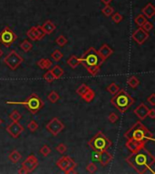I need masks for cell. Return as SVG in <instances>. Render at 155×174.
<instances>
[{
    "label": "cell",
    "mask_w": 155,
    "mask_h": 174,
    "mask_svg": "<svg viewBox=\"0 0 155 174\" xmlns=\"http://www.w3.org/2000/svg\"><path fill=\"white\" fill-rule=\"evenodd\" d=\"M125 161L139 174L146 173L149 170H152V167L155 163L154 156L146 150L145 147L132 152L126 158Z\"/></svg>",
    "instance_id": "obj_1"
},
{
    "label": "cell",
    "mask_w": 155,
    "mask_h": 174,
    "mask_svg": "<svg viewBox=\"0 0 155 174\" xmlns=\"http://www.w3.org/2000/svg\"><path fill=\"white\" fill-rule=\"evenodd\" d=\"M80 65H83L88 73L92 76H96L99 74L100 68L104 63L103 58L100 56L97 50L94 47H90L87 51L79 58Z\"/></svg>",
    "instance_id": "obj_2"
},
{
    "label": "cell",
    "mask_w": 155,
    "mask_h": 174,
    "mask_svg": "<svg viewBox=\"0 0 155 174\" xmlns=\"http://www.w3.org/2000/svg\"><path fill=\"white\" fill-rule=\"evenodd\" d=\"M124 137L127 140L132 139L140 142L154 141L153 134L141 123V121L137 122L135 124L132 126L124 133Z\"/></svg>",
    "instance_id": "obj_3"
},
{
    "label": "cell",
    "mask_w": 155,
    "mask_h": 174,
    "mask_svg": "<svg viewBox=\"0 0 155 174\" xmlns=\"http://www.w3.org/2000/svg\"><path fill=\"white\" fill-rule=\"evenodd\" d=\"M111 103L120 113L124 114L126 111L134 104V99L125 90L121 89L111 99Z\"/></svg>",
    "instance_id": "obj_4"
},
{
    "label": "cell",
    "mask_w": 155,
    "mask_h": 174,
    "mask_svg": "<svg viewBox=\"0 0 155 174\" xmlns=\"http://www.w3.org/2000/svg\"><path fill=\"white\" fill-rule=\"evenodd\" d=\"M7 104H15V105H23L25 106L31 114H36L39 111L45 106L44 101L36 94H31L27 98L26 101L23 102H7Z\"/></svg>",
    "instance_id": "obj_5"
},
{
    "label": "cell",
    "mask_w": 155,
    "mask_h": 174,
    "mask_svg": "<svg viewBox=\"0 0 155 174\" xmlns=\"http://www.w3.org/2000/svg\"><path fill=\"white\" fill-rule=\"evenodd\" d=\"M113 144V143L104 135L102 132L97 133L93 138L88 142L89 147L95 152H101L103 151H107Z\"/></svg>",
    "instance_id": "obj_6"
},
{
    "label": "cell",
    "mask_w": 155,
    "mask_h": 174,
    "mask_svg": "<svg viewBox=\"0 0 155 174\" xmlns=\"http://www.w3.org/2000/svg\"><path fill=\"white\" fill-rule=\"evenodd\" d=\"M23 61H24L23 57L15 50H11L9 54L4 59V63L12 71H15L19 67V65L23 63Z\"/></svg>",
    "instance_id": "obj_7"
},
{
    "label": "cell",
    "mask_w": 155,
    "mask_h": 174,
    "mask_svg": "<svg viewBox=\"0 0 155 174\" xmlns=\"http://www.w3.org/2000/svg\"><path fill=\"white\" fill-rule=\"evenodd\" d=\"M17 39V36L7 26L5 27V28L0 32V43L3 44L6 47L11 46L16 42Z\"/></svg>",
    "instance_id": "obj_8"
},
{
    "label": "cell",
    "mask_w": 155,
    "mask_h": 174,
    "mask_svg": "<svg viewBox=\"0 0 155 174\" xmlns=\"http://www.w3.org/2000/svg\"><path fill=\"white\" fill-rule=\"evenodd\" d=\"M46 128L52 135L57 136L65 129V124L59 120L57 117H54L46 125Z\"/></svg>",
    "instance_id": "obj_9"
},
{
    "label": "cell",
    "mask_w": 155,
    "mask_h": 174,
    "mask_svg": "<svg viewBox=\"0 0 155 174\" xmlns=\"http://www.w3.org/2000/svg\"><path fill=\"white\" fill-rule=\"evenodd\" d=\"M150 37V35L148 32H146L143 27H139L132 35V39L135 41L139 46H142L145 43V41Z\"/></svg>",
    "instance_id": "obj_10"
},
{
    "label": "cell",
    "mask_w": 155,
    "mask_h": 174,
    "mask_svg": "<svg viewBox=\"0 0 155 174\" xmlns=\"http://www.w3.org/2000/svg\"><path fill=\"white\" fill-rule=\"evenodd\" d=\"M39 164L38 159L36 157V155L34 154H30L23 162H22V167H24L27 172H34Z\"/></svg>",
    "instance_id": "obj_11"
},
{
    "label": "cell",
    "mask_w": 155,
    "mask_h": 174,
    "mask_svg": "<svg viewBox=\"0 0 155 174\" xmlns=\"http://www.w3.org/2000/svg\"><path fill=\"white\" fill-rule=\"evenodd\" d=\"M6 130L14 139H17L25 129L18 122H12L10 124L7 126Z\"/></svg>",
    "instance_id": "obj_12"
},
{
    "label": "cell",
    "mask_w": 155,
    "mask_h": 174,
    "mask_svg": "<svg viewBox=\"0 0 155 174\" xmlns=\"http://www.w3.org/2000/svg\"><path fill=\"white\" fill-rule=\"evenodd\" d=\"M27 36L29 37L32 41H39L45 37L46 34L43 31V29L41 27V26H36V27H33L27 31Z\"/></svg>",
    "instance_id": "obj_13"
},
{
    "label": "cell",
    "mask_w": 155,
    "mask_h": 174,
    "mask_svg": "<svg viewBox=\"0 0 155 174\" xmlns=\"http://www.w3.org/2000/svg\"><path fill=\"white\" fill-rule=\"evenodd\" d=\"M148 112H149V108L146 106L143 103H141V104L133 110L134 114L139 118L140 121L145 120L146 117L148 116Z\"/></svg>",
    "instance_id": "obj_14"
},
{
    "label": "cell",
    "mask_w": 155,
    "mask_h": 174,
    "mask_svg": "<svg viewBox=\"0 0 155 174\" xmlns=\"http://www.w3.org/2000/svg\"><path fill=\"white\" fill-rule=\"evenodd\" d=\"M145 143L146 142H140V141L130 139V140H127L125 146L132 152H134L141 150L142 148H143L145 146Z\"/></svg>",
    "instance_id": "obj_15"
},
{
    "label": "cell",
    "mask_w": 155,
    "mask_h": 174,
    "mask_svg": "<svg viewBox=\"0 0 155 174\" xmlns=\"http://www.w3.org/2000/svg\"><path fill=\"white\" fill-rule=\"evenodd\" d=\"M97 159L100 162V163L102 164V166L104 167V166H107V165L113 161L114 156L111 154V153H109L107 151H103V152H101L98 153V158Z\"/></svg>",
    "instance_id": "obj_16"
},
{
    "label": "cell",
    "mask_w": 155,
    "mask_h": 174,
    "mask_svg": "<svg viewBox=\"0 0 155 174\" xmlns=\"http://www.w3.org/2000/svg\"><path fill=\"white\" fill-rule=\"evenodd\" d=\"M97 52L100 55V56L103 58L104 61H105L107 58H109L114 54V50L111 48L107 44H104L100 48L97 50Z\"/></svg>",
    "instance_id": "obj_17"
},
{
    "label": "cell",
    "mask_w": 155,
    "mask_h": 174,
    "mask_svg": "<svg viewBox=\"0 0 155 174\" xmlns=\"http://www.w3.org/2000/svg\"><path fill=\"white\" fill-rule=\"evenodd\" d=\"M72 161V158L69 157V156H64L62 157L61 159H59L58 161L56 162V166L58 167L61 171H63L64 172L67 170L68 166L70 164Z\"/></svg>",
    "instance_id": "obj_18"
},
{
    "label": "cell",
    "mask_w": 155,
    "mask_h": 174,
    "mask_svg": "<svg viewBox=\"0 0 155 174\" xmlns=\"http://www.w3.org/2000/svg\"><path fill=\"white\" fill-rule=\"evenodd\" d=\"M143 15L146 18H153L155 15V7L152 3H148L145 7L143 8Z\"/></svg>",
    "instance_id": "obj_19"
},
{
    "label": "cell",
    "mask_w": 155,
    "mask_h": 174,
    "mask_svg": "<svg viewBox=\"0 0 155 174\" xmlns=\"http://www.w3.org/2000/svg\"><path fill=\"white\" fill-rule=\"evenodd\" d=\"M41 27L43 29V31L45 32L46 35H51L56 29V26L51 21V20H46L42 26Z\"/></svg>",
    "instance_id": "obj_20"
},
{
    "label": "cell",
    "mask_w": 155,
    "mask_h": 174,
    "mask_svg": "<svg viewBox=\"0 0 155 174\" xmlns=\"http://www.w3.org/2000/svg\"><path fill=\"white\" fill-rule=\"evenodd\" d=\"M36 65L42 70H48V69H50L53 66L52 61L50 59H48V58H42V59H40L38 62L36 63Z\"/></svg>",
    "instance_id": "obj_21"
},
{
    "label": "cell",
    "mask_w": 155,
    "mask_h": 174,
    "mask_svg": "<svg viewBox=\"0 0 155 174\" xmlns=\"http://www.w3.org/2000/svg\"><path fill=\"white\" fill-rule=\"evenodd\" d=\"M21 158H22V155H21V153H20L18 151H17V150L12 151V152H10L9 156H8L9 161L11 162H13V163H17L20 160H21Z\"/></svg>",
    "instance_id": "obj_22"
},
{
    "label": "cell",
    "mask_w": 155,
    "mask_h": 174,
    "mask_svg": "<svg viewBox=\"0 0 155 174\" xmlns=\"http://www.w3.org/2000/svg\"><path fill=\"white\" fill-rule=\"evenodd\" d=\"M67 65L72 69H75L80 65V60H79V58L77 56L73 55V56H71L70 57L68 58Z\"/></svg>",
    "instance_id": "obj_23"
},
{
    "label": "cell",
    "mask_w": 155,
    "mask_h": 174,
    "mask_svg": "<svg viewBox=\"0 0 155 174\" xmlns=\"http://www.w3.org/2000/svg\"><path fill=\"white\" fill-rule=\"evenodd\" d=\"M51 71H52V73H53V75H54V76H55L56 79H60V78L64 75V74H65L64 69L61 67L60 65H55Z\"/></svg>",
    "instance_id": "obj_24"
},
{
    "label": "cell",
    "mask_w": 155,
    "mask_h": 174,
    "mask_svg": "<svg viewBox=\"0 0 155 174\" xmlns=\"http://www.w3.org/2000/svg\"><path fill=\"white\" fill-rule=\"evenodd\" d=\"M81 97H82L83 100H85L86 103H91V102L94 99V97H95V94H94V92L90 88L87 92H86L83 96Z\"/></svg>",
    "instance_id": "obj_25"
},
{
    "label": "cell",
    "mask_w": 155,
    "mask_h": 174,
    "mask_svg": "<svg viewBox=\"0 0 155 174\" xmlns=\"http://www.w3.org/2000/svg\"><path fill=\"white\" fill-rule=\"evenodd\" d=\"M106 90L107 92H109L112 95H114L117 92L120 90V87H119V85H117L116 83H112L106 87Z\"/></svg>",
    "instance_id": "obj_26"
},
{
    "label": "cell",
    "mask_w": 155,
    "mask_h": 174,
    "mask_svg": "<svg viewBox=\"0 0 155 174\" xmlns=\"http://www.w3.org/2000/svg\"><path fill=\"white\" fill-rule=\"evenodd\" d=\"M127 84H128L129 86L132 87V88H136V87L140 85V81H139V79L136 77L135 75H133V76H131V77L127 80Z\"/></svg>",
    "instance_id": "obj_27"
},
{
    "label": "cell",
    "mask_w": 155,
    "mask_h": 174,
    "mask_svg": "<svg viewBox=\"0 0 155 174\" xmlns=\"http://www.w3.org/2000/svg\"><path fill=\"white\" fill-rule=\"evenodd\" d=\"M51 57H52V59H53L54 61L59 62V61H61L62 58L64 57V55H63V53H62L59 49H56V50H54V52L51 54Z\"/></svg>",
    "instance_id": "obj_28"
},
{
    "label": "cell",
    "mask_w": 155,
    "mask_h": 174,
    "mask_svg": "<svg viewBox=\"0 0 155 174\" xmlns=\"http://www.w3.org/2000/svg\"><path fill=\"white\" fill-rule=\"evenodd\" d=\"M20 48L22 49L24 52H29L31 49L33 48L32 43H30L28 40H25L20 44Z\"/></svg>",
    "instance_id": "obj_29"
},
{
    "label": "cell",
    "mask_w": 155,
    "mask_h": 174,
    "mask_svg": "<svg viewBox=\"0 0 155 174\" xmlns=\"http://www.w3.org/2000/svg\"><path fill=\"white\" fill-rule=\"evenodd\" d=\"M9 119L12 122H19L20 120L22 119V115L18 111L14 110L9 114Z\"/></svg>",
    "instance_id": "obj_30"
},
{
    "label": "cell",
    "mask_w": 155,
    "mask_h": 174,
    "mask_svg": "<svg viewBox=\"0 0 155 174\" xmlns=\"http://www.w3.org/2000/svg\"><path fill=\"white\" fill-rule=\"evenodd\" d=\"M146 21H147V18H146L145 17H144L143 14L138 15L135 18H134V23H135L136 25H137L139 27H143V25L145 23Z\"/></svg>",
    "instance_id": "obj_31"
},
{
    "label": "cell",
    "mask_w": 155,
    "mask_h": 174,
    "mask_svg": "<svg viewBox=\"0 0 155 174\" xmlns=\"http://www.w3.org/2000/svg\"><path fill=\"white\" fill-rule=\"evenodd\" d=\"M47 99L52 103V104H56L59 99H60V95L56 92V91H52L47 96Z\"/></svg>",
    "instance_id": "obj_32"
},
{
    "label": "cell",
    "mask_w": 155,
    "mask_h": 174,
    "mask_svg": "<svg viewBox=\"0 0 155 174\" xmlns=\"http://www.w3.org/2000/svg\"><path fill=\"white\" fill-rule=\"evenodd\" d=\"M89 89H90V87L88 86L87 85L83 84V85H81L77 88V90H76V94H77L78 95H80V96H83V95L87 92Z\"/></svg>",
    "instance_id": "obj_33"
},
{
    "label": "cell",
    "mask_w": 155,
    "mask_h": 174,
    "mask_svg": "<svg viewBox=\"0 0 155 174\" xmlns=\"http://www.w3.org/2000/svg\"><path fill=\"white\" fill-rule=\"evenodd\" d=\"M43 78H44L47 83H52V82H54V81L56 80V78H55V76H54V75H53V73H52L51 70L46 71V73L44 74Z\"/></svg>",
    "instance_id": "obj_34"
},
{
    "label": "cell",
    "mask_w": 155,
    "mask_h": 174,
    "mask_svg": "<svg viewBox=\"0 0 155 174\" xmlns=\"http://www.w3.org/2000/svg\"><path fill=\"white\" fill-rule=\"evenodd\" d=\"M102 13H103L105 17H110V16H112V15L114 13V7H112L110 5H107V6H105V7L102 9Z\"/></svg>",
    "instance_id": "obj_35"
},
{
    "label": "cell",
    "mask_w": 155,
    "mask_h": 174,
    "mask_svg": "<svg viewBox=\"0 0 155 174\" xmlns=\"http://www.w3.org/2000/svg\"><path fill=\"white\" fill-rule=\"evenodd\" d=\"M56 45L60 46V47H64L66 44H67V39L65 38V36H59L58 37L56 38Z\"/></svg>",
    "instance_id": "obj_36"
},
{
    "label": "cell",
    "mask_w": 155,
    "mask_h": 174,
    "mask_svg": "<svg viewBox=\"0 0 155 174\" xmlns=\"http://www.w3.org/2000/svg\"><path fill=\"white\" fill-rule=\"evenodd\" d=\"M40 153L43 155L44 157H46L51 153V149L48 145H44L41 149H40Z\"/></svg>",
    "instance_id": "obj_37"
},
{
    "label": "cell",
    "mask_w": 155,
    "mask_h": 174,
    "mask_svg": "<svg viewBox=\"0 0 155 174\" xmlns=\"http://www.w3.org/2000/svg\"><path fill=\"white\" fill-rule=\"evenodd\" d=\"M27 128L31 133H35L38 129V123L36 121H31L27 124Z\"/></svg>",
    "instance_id": "obj_38"
},
{
    "label": "cell",
    "mask_w": 155,
    "mask_h": 174,
    "mask_svg": "<svg viewBox=\"0 0 155 174\" xmlns=\"http://www.w3.org/2000/svg\"><path fill=\"white\" fill-rule=\"evenodd\" d=\"M112 16H113V17H112V20H113L115 24L121 23V22L123 21V19H124L123 16H122L121 14H119V13H114Z\"/></svg>",
    "instance_id": "obj_39"
},
{
    "label": "cell",
    "mask_w": 155,
    "mask_h": 174,
    "mask_svg": "<svg viewBox=\"0 0 155 174\" xmlns=\"http://www.w3.org/2000/svg\"><path fill=\"white\" fill-rule=\"evenodd\" d=\"M86 171H87L89 173H94L97 172V166L95 165V163L94 162H91L87 165L86 167Z\"/></svg>",
    "instance_id": "obj_40"
},
{
    "label": "cell",
    "mask_w": 155,
    "mask_h": 174,
    "mask_svg": "<svg viewBox=\"0 0 155 174\" xmlns=\"http://www.w3.org/2000/svg\"><path fill=\"white\" fill-rule=\"evenodd\" d=\"M56 151L58 152L59 153H65L66 151H67V147L65 143H60L56 146Z\"/></svg>",
    "instance_id": "obj_41"
},
{
    "label": "cell",
    "mask_w": 155,
    "mask_h": 174,
    "mask_svg": "<svg viewBox=\"0 0 155 174\" xmlns=\"http://www.w3.org/2000/svg\"><path fill=\"white\" fill-rule=\"evenodd\" d=\"M142 27L144 29L146 32H148V33H149L150 31H152V30H153V24H152L151 22H149V21L147 20L145 23H144V24L143 25V27Z\"/></svg>",
    "instance_id": "obj_42"
},
{
    "label": "cell",
    "mask_w": 155,
    "mask_h": 174,
    "mask_svg": "<svg viewBox=\"0 0 155 174\" xmlns=\"http://www.w3.org/2000/svg\"><path fill=\"white\" fill-rule=\"evenodd\" d=\"M118 115H117L115 113H111L109 116H108V120H109V122L110 123H116L117 121H118Z\"/></svg>",
    "instance_id": "obj_43"
},
{
    "label": "cell",
    "mask_w": 155,
    "mask_h": 174,
    "mask_svg": "<svg viewBox=\"0 0 155 174\" xmlns=\"http://www.w3.org/2000/svg\"><path fill=\"white\" fill-rule=\"evenodd\" d=\"M147 102L152 105V106H155V94H152L149 97H147Z\"/></svg>",
    "instance_id": "obj_44"
},
{
    "label": "cell",
    "mask_w": 155,
    "mask_h": 174,
    "mask_svg": "<svg viewBox=\"0 0 155 174\" xmlns=\"http://www.w3.org/2000/svg\"><path fill=\"white\" fill-rule=\"evenodd\" d=\"M147 117H150L151 119H155V110L153 108L152 109H149V112H148V116Z\"/></svg>",
    "instance_id": "obj_45"
},
{
    "label": "cell",
    "mask_w": 155,
    "mask_h": 174,
    "mask_svg": "<svg viewBox=\"0 0 155 174\" xmlns=\"http://www.w3.org/2000/svg\"><path fill=\"white\" fill-rule=\"evenodd\" d=\"M18 173H20V174H27V173H28L27 172V171L24 168V167H22V168H20L19 170H18Z\"/></svg>",
    "instance_id": "obj_46"
},
{
    "label": "cell",
    "mask_w": 155,
    "mask_h": 174,
    "mask_svg": "<svg viewBox=\"0 0 155 174\" xmlns=\"http://www.w3.org/2000/svg\"><path fill=\"white\" fill-rule=\"evenodd\" d=\"M101 1H102L103 4H104L105 6H107V5H110V3H111L113 0H101Z\"/></svg>",
    "instance_id": "obj_47"
},
{
    "label": "cell",
    "mask_w": 155,
    "mask_h": 174,
    "mask_svg": "<svg viewBox=\"0 0 155 174\" xmlns=\"http://www.w3.org/2000/svg\"><path fill=\"white\" fill-rule=\"evenodd\" d=\"M2 55H3V51H2V50L0 49V57L2 56Z\"/></svg>",
    "instance_id": "obj_48"
},
{
    "label": "cell",
    "mask_w": 155,
    "mask_h": 174,
    "mask_svg": "<svg viewBox=\"0 0 155 174\" xmlns=\"http://www.w3.org/2000/svg\"><path fill=\"white\" fill-rule=\"evenodd\" d=\"M2 123H3V121H2V120H1V119H0V125H1V124H2Z\"/></svg>",
    "instance_id": "obj_49"
}]
</instances>
